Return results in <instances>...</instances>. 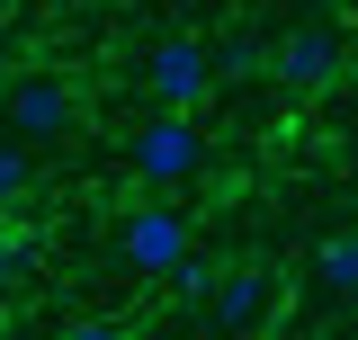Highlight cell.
<instances>
[{"instance_id":"obj_2","label":"cell","mask_w":358,"mask_h":340,"mask_svg":"<svg viewBox=\"0 0 358 340\" xmlns=\"http://www.w3.org/2000/svg\"><path fill=\"white\" fill-rule=\"evenodd\" d=\"M215 72H224V63L197 36H171V45L143 54V99H152V108H197V99L215 90Z\"/></svg>"},{"instance_id":"obj_5","label":"cell","mask_w":358,"mask_h":340,"mask_svg":"<svg viewBox=\"0 0 358 340\" xmlns=\"http://www.w3.org/2000/svg\"><path fill=\"white\" fill-rule=\"evenodd\" d=\"M331 72H341V36L331 27H296L278 45V90H322Z\"/></svg>"},{"instance_id":"obj_7","label":"cell","mask_w":358,"mask_h":340,"mask_svg":"<svg viewBox=\"0 0 358 340\" xmlns=\"http://www.w3.org/2000/svg\"><path fill=\"white\" fill-rule=\"evenodd\" d=\"M313 278H322L331 296H358V233H322V251H313Z\"/></svg>"},{"instance_id":"obj_3","label":"cell","mask_w":358,"mask_h":340,"mask_svg":"<svg viewBox=\"0 0 358 340\" xmlns=\"http://www.w3.org/2000/svg\"><path fill=\"white\" fill-rule=\"evenodd\" d=\"M117 251H126V269H143V278H171L179 260H188V215H179L171 197L134 206L126 224H117Z\"/></svg>"},{"instance_id":"obj_8","label":"cell","mask_w":358,"mask_h":340,"mask_svg":"<svg viewBox=\"0 0 358 340\" xmlns=\"http://www.w3.org/2000/svg\"><path fill=\"white\" fill-rule=\"evenodd\" d=\"M36 188V143L27 134H0V206H18Z\"/></svg>"},{"instance_id":"obj_6","label":"cell","mask_w":358,"mask_h":340,"mask_svg":"<svg viewBox=\"0 0 358 340\" xmlns=\"http://www.w3.org/2000/svg\"><path fill=\"white\" fill-rule=\"evenodd\" d=\"M260 313H268V278H260V269L215 278V296H206V323H215V332H251Z\"/></svg>"},{"instance_id":"obj_4","label":"cell","mask_w":358,"mask_h":340,"mask_svg":"<svg viewBox=\"0 0 358 340\" xmlns=\"http://www.w3.org/2000/svg\"><path fill=\"white\" fill-rule=\"evenodd\" d=\"M9 134H27V143H63V134H72V81L27 72V81L9 90Z\"/></svg>"},{"instance_id":"obj_9","label":"cell","mask_w":358,"mask_h":340,"mask_svg":"<svg viewBox=\"0 0 358 340\" xmlns=\"http://www.w3.org/2000/svg\"><path fill=\"white\" fill-rule=\"evenodd\" d=\"M171 287H179V304H197V313H206V296H215V269H206V260H179Z\"/></svg>"},{"instance_id":"obj_10","label":"cell","mask_w":358,"mask_h":340,"mask_svg":"<svg viewBox=\"0 0 358 340\" xmlns=\"http://www.w3.org/2000/svg\"><path fill=\"white\" fill-rule=\"evenodd\" d=\"M18 269H27V251H18V242L0 233V287H18Z\"/></svg>"},{"instance_id":"obj_1","label":"cell","mask_w":358,"mask_h":340,"mask_svg":"<svg viewBox=\"0 0 358 340\" xmlns=\"http://www.w3.org/2000/svg\"><path fill=\"white\" fill-rule=\"evenodd\" d=\"M126 162H134V179H143V188H188V179L206 170V134L188 126V108H152V117L134 126Z\"/></svg>"},{"instance_id":"obj_11","label":"cell","mask_w":358,"mask_h":340,"mask_svg":"<svg viewBox=\"0 0 358 340\" xmlns=\"http://www.w3.org/2000/svg\"><path fill=\"white\" fill-rule=\"evenodd\" d=\"M0 18H9V0H0Z\"/></svg>"}]
</instances>
